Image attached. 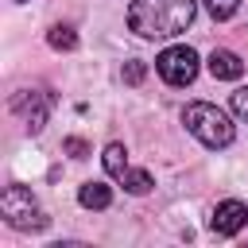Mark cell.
I'll return each mask as SVG.
<instances>
[{"instance_id":"obj_2","label":"cell","mask_w":248,"mask_h":248,"mask_svg":"<svg viewBox=\"0 0 248 248\" xmlns=\"http://www.w3.org/2000/svg\"><path fill=\"white\" fill-rule=\"evenodd\" d=\"M182 124H186V128H190V136H198L205 147H229V143H232V136H236L232 120H229L217 105H209V101H194V105H186Z\"/></svg>"},{"instance_id":"obj_16","label":"cell","mask_w":248,"mask_h":248,"mask_svg":"<svg viewBox=\"0 0 248 248\" xmlns=\"http://www.w3.org/2000/svg\"><path fill=\"white\" fill-rule=\"evenodd\" d=\"M16 4H23V0H16Z\"/></svg>"},{"instance_id":"obj_12","label":"cell","mask_w":248,"mask_h":248,"mask_svg":"<svg viewBox=\"0 0 248 248\" xmlns=\"http://www.w3.org/2000/svg\"><path fill=\"white\" fill-rule=\"evenodd\" d=\"M205 8H209L213 19H229V16L240 8V0H205Z\"/></svg>"},{"instance_id":"obj_15","label":"cell","mask_w":248,"mask_h":248,"mask_svg":"<svg viewBox=\"0 0 248 248\" xmlns=\"http://www.w3.org/2000/svg\"><path fill=\"white\" fill-rule=\"evenodd\" d=\"M62 151H66V155H74V159H81V155H85L89 147H85V140H78V136H70V140L62 143Z\"/></svg>"},{"instance_id":"obj_11","label":"cell","mask_w":248,"mask_h":248,"mask_svg":"<svg viewBox=\"0 0 248 248\" xmlns=\"http://www.w3.org/2000/svg\"><path fill=\"white\" fill-rule=\"evenodd\" d=\"M120 182H124L128 194H147V190H151V174H147V170H132V167H128Z\"/></svg>"},{"instance_id":"obj_13","label":"cell","mask_w":248,"mask_h":248,"mask_svg":"<svg viewBox=\"0 0 248 248\" xmlns=\"http://www.w3.org/2000/svg\"><path fill=\"white\" fill-rule=\"evenodd\" d=\"M232 112L248 124V85H240V89H232Z\"/></svg>"},{"instance_id":"obj_7","label":"cell","mask_w":248,"mask_h":248,"mask_svg":"<svg viewBox=\"0 0 248 248\" xmlns=\"http://www.w3.org/2000/svg\"><path fill=\"white\" fill-rule=\"evenodd\" d=\"M209 74H213L217 81H236V78L244 74V62H240V54H232V50H213V54H209Z\"/></svg>"},{"instance_id":"obj_1","label":"cell","mask_w":248,"mask_h":248,"mask_svg":"<svg viewBox=\"0 0 248 248\" xmlns=\"http://www.w3.org/2000/svg\"><path fill=\"white\" fill-rule=\"evenodd\" d=\"M198 0H132L128 27L143 39H170L194 23Z\"/></svg>"},{"instance_id":"obj_4","label":"cell","mask_w":248,"mask_h":248,"mask_svg":"<svg viewBox=\"0 0 248 248\" xmlns=\"http://www.w3.org/2000/svg\"><path fill=\"white\" fill-rule=\"evenodd\" d=\"M155 70L167 85H190L198 78V50L194 46H167L159 58H155Z\"/></svg>"},{"instance_id":"obj_8","label":"cell","mask_w":248,"mask_h":248,"mask_svg":"<svg viewBox=\"0 0 248 248\" xmlns=\"http://www.w3.org/2000/svg\"><path fill=\"white\" fill-rule=\"evenodd\" d=\"M78 202H81L85 209H108V202H112V190H108L105 182H81V190H78Z\"/></svg>"},{"instance_id":"obj_14","label":"cell","mask_w":248,"mask_h":248,"mask_svg":"<svg viewBox=\"0 0 248 248\" xmlns=\"http://www.w3.org/2000/svg\"><path fill=\"white\" fill-rule=\"evenodd\" d=\"M143 74H147V66H143V62H124V81H128V85H140V81H143Z\"/></svg>"},{"instance_id":"obj_10","label":"cell","mask_w":248,"mask_h":248,"mask_svg":"<svg viewBox=\"0 0 248 248\" xmlns=\"http://www.w3.org/2000/svg\"><path fill=\"white\" fill-rule=\"evenodd\" d=\"M46 43H50L54 50H74V46H78V35H74V27H62V23H58V27L46 31Z\"/></svg>"},{"instance_id":"obj_6","label":"cell","mask_w":248,"mask_h":248,"mask_svg":"<svg viewBox=\"0 0 248 248\" xmlns=\"http://www.w3.org/2000/svg\"><path fill=\"white\" fill-rule=\"evenodd\" d=\"M244 221H248V205L244 202H236V198H229V202H221L217 209H213V232L217 236H232V232H240L244 229Z\"/></svg>"},{"instance_id":"obj_9","label":"cell","mask_w":248,"mask_h":248,"mask_svg":"<svg viewBox=\"0 0 248 248\" xmlns=\"http://www.w3.org/2000/svg\"><path fill=\"white\" fill-rule=\"evenodd\" d=\"M101 159H105V170H108L112 178H124V170H128V151H124V143H108Z\"/></svg>"},{"instance_id":"obj_5","label":"cell","mask_w":248,"mask_h":248,"mask_svg":"<svg viewBox=\"0 0 248 248\" xmlns=\"http://www.w3.org/2000/svg\"><path fill=\"white\" fill-rule=\"evenodd\" d=\"M12 108L19 112L23 128L35 136V132H43V124H46V116H50V97H46V93H35V89H27V93H19V97L12 101Z\"/></svg>"},{"instance_id":"obj_3","label":"cell","mask_w":248,"mask_h":248,"mask_svg":"<svg viewBox=\"0 0 248 248\" xmlns=\"http://www.w3.org/2000/svg\"><path fill=\"white\" fill-rule=\"evenodd\" d=\"M0 213H4V221H8L12 229H43V225H46L35 194H31L27 186H19V182L4 186V194H0Z\"/></svg>"}]
</instances>
